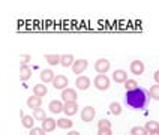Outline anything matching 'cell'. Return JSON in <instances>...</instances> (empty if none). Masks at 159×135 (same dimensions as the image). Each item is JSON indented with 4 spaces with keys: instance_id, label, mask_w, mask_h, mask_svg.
Instances as JSON below:
<instances>
[{
    "instance_id": "16",
    "label": "cell",
    "mask_w": 159,
    "mask_h": 135,
    "mask_svg": "<svg viewBox=\"0 0 159 135\" xmlns=\"http://www.w3.org/2000/svg\"><path fill=\"white\" fill-rule=\"evenodd\" d=\"M41 105H42V99L38 98V96H30V98L27 99V107L32 108V110H36V108H41Z\"/></svg>"
},
{
    "instance_id": "14",
    "label": "cell",
    "mask_w": 159,
    "mask_h": 135,
    "mask_svg": "<svg viewBox=\"0 0 159 135\" xmlns=\"http://www.w3.org/2000/svg\"><path fill=\"white\" fill-rule=\"evenodd\" d=\"M113 80H114L116 83H119V84H123L125 81L128 80V72L123 71V69H117V71H114V74H113Z\"/></svg>"
},
{
    "instance_id": "10",
    "label": "cell",
    "mask_w": 159,
    "mask_h": 135,
    "mask_svg": "<svg viewBox=\"0 0 159 135\" xmlns=\"http://www.w3.org/2000/svg\"><path fill=\"white\" fill-rule=\"evenodd\" d=\"M75 86H77V89L81 90V92H84V90H87L90 87V78L89 77H84V75H80L77 81H75Z\"/></svg>"
},
{
    "instance_id": "22",
    "label": "cell",
    "mask_w": 159,
    "mask_h": 135,
    "mask_svg": "<svg viewBox=\"0 0 159 135\" xmlns=\"http://www.w3.org/2000/svg\"><path fill=\"white\" fill-rule=\"evenodd\" d=\"M146 131L152 134V132H159V122H155V120H150V122H147L146 123Z\"/></svg>"
},
{
    "instance_id": "15",
    "label": "cell",
    "mask_w": 159,
    "mask_h": 135,
    "mask_svg": "<svg viewBox=\"0 0 159 135\" xmlns=\"http://www.w3.org/2000/svg\"><path fill=\"white\" fill-rule=\"evenodd\" d=\"M47 93H48V89H47L45 84H36V86H33V95H35V96L44 98Z\"/></svg>"
},
{
    "instance_id": "27",
    "label": "cell",
    "mask_w": 159,
    "mask_h": 135,
    "mask_svg": "<svg viewBox=\"0 0 159 135\" xmlns=\"http://www.w3.org/2000/svg\"><path fill=\"white\" fill-rule=\"evenodd\" d=\"M123 86H125V89H126V92H129V90L137 89V87H138V83L135 80H126L123 83Z\"/></svg>"
},
{
    "instance_id": "11",
    "label": "cell",
    "mask_w": 159,
    "mask_h": 135,
    "mask_svg": "<svg viewBox=\"0 0 159 135\" xmlns=\"http://www.w3.org/2000/svg\"><path fill=\"white\" fill-rule=\"evenodd\" d=\"M129 69H131V72H132L134 75H141L146 68H144V63L141 60H134V62H131Z\"/></svg>"
},
{
    "instance_id": "3",
    "label": "cell",
    "mask_w": 159,
    "mask_h": 135,
    "mask_svg": "<svg viewBox=\"0 0 159 135\" xmlns=\"http://www.w3.org/2000/svg\"><path fill=\"white\" fill-rule=\"evenodd\" d=\"M87 66H89V62L86 59H78V60H75L74 65H72V72L80 75V74H83V72L87 69Z\"/></svg>"
},
{
    "instance_id": "18",
    "label": "cell",
    "mask_w": 159,
    "mask_h": 135,
    "mask_svg": "<svg viewBox=\"0 0 159 135\" xmlns=\"http://www.w3.org/2000/svg\"><path fill=\"white\" fill-rule=\"evenodd\" d=\"M32 77V69L29 66H20V80L27 81Z\"/></svg>"
},
{
    "instance_id": "17",
    "label": "cell",
    "mask_w": 159,
    "mask_h": 135,
    "mask_svg": "<svg viewBox=\"0 0 159 135\" xmlns=\"http://www.w3.org/2000/svg\"><path fill=\"white\" fill-rule=\"evenodd\" d=\"M74 62H75V59H74V56H72V54H63V56H60V65H62L63 68L72 66Z\"/></svg>"
},
{
    "instance_id": "2",
    "label": "cell",
    "mask_w": 159,
    "mask_h": 135,
    "mask_svg": "<svg viewBox=\"0 0 159 135\" xmlns=\"http://www.w3.org/2000/svg\"><path fill=\"white\" fill-rule=\"evenodd\" d=\"M93 84H95V87H96L98 90H101V92L108 90V89H110V78L107 77L105 74H99V75H96V77H95Z\"/></svg>"
},
{
    "instance_id": "31",
    "label": "cell",
    "mask_w": 159,
    "mask_h": 135,
    "mask_svg": "<svg viewBox=\"0 0 159 135\" xmlns=\"http://www.w3.org/2000/svg\"><path fill=\"white\" fill-rule=\"evenodd\" d=\"M98 135H113L111 129H98Z\"/></svg>"
},
{
    "instance_id": "24",
    "label": "cell",
    "mask_w": 159,
    "mask_h": 135,
    "mask_svg": "<svg viewBox=\"0 0 159 135\" xmlns=\"http://www.w3.org/2000/svg\"><path fill=\"white\" fill-rule=\"evenodd\" d=\"M110 113L114 116H120L122 114V105L119 102H111L110 104Z\"/></svg>"
},
{
    "instance_id": "5",
    "label": "cell",
    "mask_w": 159,
    "mask_h": 135,
    "mask_svg": "<svg viewBox=\"0 0 159 135\" xmlns=\"http://www.w3.org/2000/svg\"><path fill=\"white\" fill-rule=\"evenodd\" d=\"M68 83L69 81H68V78L65 75H56L53 80V86H54V89H57V90H65L68 87Z\"/></svg>"
},
{
    "instance_id": "6",
    "label": "cell",
    "mask_w": 159,
    "mask_h": 135,
    "mask_svg": "<svg viewBox=\"0 0 159 135\" xmlns=\"http://www.w3.org/2000/svg\"><path fill=\"white\" fill-rule=\"evenodd\" d=\"M95 71L98 74H107L110 71V62L107 59H98L95 63Z\"/></svg>"
},
{
    "instance_id": "13",
    "label": "cell",
    "mask_w": 159,
    "mask_h": 135,
    "mask_svg": "<svg viewBox=\"0 0 159 135\" xmlns=\"http://www.w3.org/2000/svg\"><path fill=\"white\" fill-rule=\"evenodd\" d=\"M39 77H41V81H42L44 84H47V83H53L56 74L53 72V69H44V71L41 72Z\"/></svg>"
},
{
    "instance_id": "34",
    "label": "cell",
    "mask_w": 159,
    "mask_h": 135,
    "mask_svg": "<svg viewBox=\"0 0 159 135\" xmlns=\"http://www.w3.org/2000/svg\"><path fill=\"white\" fill-rule=\"evenodd\" d=\"M149 135H159V132H152V134H149Z\"/></svg>"
},
{
    "instance_id": "4",
    "label": "cell",
    "mask_w": 159,
    "mask_h": 135,
    "mask_svg": "<svg viewBox=\"0 0 159 135\" xmlns=\"http://www.w3.org/2000/svg\"><path fill=\"white\" fill-rule=\"evenodd\" d=\"M96 116V111H95V108L87 105V107L83 108V111H81V120L83 122H92L93 119Z\"/></svg>"
},
{
    "instance_id": "26",
    "label": "cell",
    "mask_w": 159,
    "mask_h": 135,
    "mask_svg": "<svg viewBox=\"0 0 159 135\" xmlns=\"http://www.w3.org/2000/svg\"><path fill=\"white\" fill-rule=\"evenodd\" d=\"M149 93H150V98L155 99V101H159V84H155V86H152L150 90H149Z\"/></svg>"
},
{
    "instance_id": "30",
    "label": "cell",
    "mask_w": 159,
    "mask_h": 135,
    "mask_svg": "<svg viewBox=\"0 0 159 135\" xmlns=\"http://www.w3.org/2000/svg\"><path fill=\"white\" fill-rule=\"evenodd\" d=\"M30 60H32V57L29 54H24V56H21L20 63H21V66H27V63H30Z\"/></svg>"
},
{
    "instance_id": "8",
    "label": "cell",
    "mask_w": 159,
    "mask_h": 135,
    "mask_svg": "<svg viewBox=\"0 0 159 135\" xmlns=\"http://www.w3.org/2000/svg\"><path fill=\"white\" fill-rule=\"evenodd\" d=\"M77 111H78V104H77V102H65V105H63V113L66 114V117L75 116Z\"/></svg>"
},
{
    "instance_id": "32",
    "label": "cell",
    "mask_w": 159,
    "mask_h": 135,
    "mask_svg": "<svg viewBox=\"0 0 159 135\" xmlns=\"http://www.w3.org/2000/svg\"><path fill=\"white\" fill-rule=\"evenodd\" d=\"M153 80L156 81V84H159V69L155 72V74H153Z\"/></svg>"
},
{
    "instance_id": "23",
    "label": "cell",
    "mask_w": 159,
    "mask_h": 135,
    "mask_svg": "<svg viewBox=\"0 0 159 135\" xmlns=\"http://www.w3.org/2000/svg\"><path fill=\"white\" fill-rule=\"evenodd\" d=\"M33 119H35V120H39V122H42V120L47 119V113H45L42 108H36V110H33Z\"/></svg>"
},
{
    "instance_id": "20",
    "label": "cell",
    "mask_w": 159,
    "mask_h": 135,
    "mask_svg": "<svg viewBox=\"0 0 159 135\" xmlns=\"http://www.w3.org/2000/svg\"><path fill=\"white\" fill-rule=\"evenodd\" d=\"M57 126L59 128H62V129H71L74 123H72L71 119H68V117H62V119H59L57 120Z\"/></svg>"
},
{
    "instance_id": "1",
    "label": "cell",
    "mask_w": 159,
    "mask_h": 135,
    "mask_svg": "<svg viewBox=\"0 0 159 135\" xmlns=\"http://www.w3.org/2000/svg\"><path fill=\"white\" fill-rule=\"evenodd\" d=\"M125 102L128 107L134 108V110H144L150 102V93H149V90L138 86L137 89L126 92Z\"/></svg>"
},
{
    "instance_id": "29",
    "label": "cell",
    "mask_w": 159,
    "mask_h": 135,
    "mask_svg": "<svg viewBox=\"0 0 159 135\" xmlns=\"http://www.w3.org/2000/svg\"><path fill=\"white\" fill-rule=\"evenodd\" d=\"M45 134H47V132H45L42 128H32L29 135H45Z\"/></svg>"
},
{
    "instance_id": "9",
    "label": "cell",
    "mask_w": 159,
    "mask_h": 135,
    "mask_svg": "<svg viewBox=\"0 0 159 135\" xmlns=\"http://www.w3.org/2000/svg\"><path fill=\"white\" fill-rule=\"evenodd\" d=\"M63 104L62 101H57V99H54L51 101L50 104H48V110H50V113H53V114H60L63 113Z\"/></svg>"
},
{
    "instance_id": "33",
    "label": "cell",
    "mask_w": 159,
    "mask_h": 135,
    "mask_svg": "<svg viewBox=\"0 0 159 135\" xmlns=\"http://www.w3.org/2000/svg\"><path fill=\"white\" fill-rule=\"evenodd\" d=\"M68 135H81V134L77 132V131H71V132H68Z\"/></svg>"
},
{
    "instance_id": "28",
    "label": "cell",
    "mask_w": 159,
    "mask_h": 135,
    "mask_svg": "<svg viewBox=\"0 0 159 135\" xmlns=\"http://www.w3.org/2000/svg\"><path fill=\"white\" fill-rule=\"evenodd\" d=\"M98 129H111V122L107 120V119H102L98 122Z\"/></svg>"
},
{
    "instance_id": "7",
    "label": "cell",
    "mask_w": 159,
    "mask_h": 135,
    "mask_svg": "<svg viewBox=\"0 0 159 135\" xmlns=\"http://www.w3.org/2000/svg\"><path fill=\"white\" fill-rule=\"evenodd\" d=\"M62 99L65 102H77V90L66 87L62 90Z\"/></svg>"
},
{
    "instance_id": "12",
    "label": "cell",
    "mask_w": 159,
    "mask_h": 135,
    "mask_svg": "<svg viewBox=\"0 0 159 135\" xmlns=\"http://www.w3.org/2000/svg\"><path fill=\"white\" fill-rule=\"evenodd\" d=\"M56 126H57V122L51 119V117H47L45 120H42V129H44L45 132H53L54 129H56Z\"/></svg>"
},
{
    "instance_id": "25",
    "label": "cell",
    "mask_w": 159,
    "mask_h": 135,
    "mask_svg": "<svg viewBox=\"0 0 159 135\" xmlns=\"http://www.w3.org/2000/svg\"><path fill=\"white\" fill-rule=\"evenodd\" d=\"M131 135H149L144 126H134L131 129Z\"/></svg>"
},
{
    "instance_id": "21",
    "label": "cell",
    "mask_w": 159,
    "mask_h": 135,
    "mask_svg": "<svg viewBox=\"0 0 159 135\" xmlns=\"http://www.w3.org/2000/svg\"><path fill=\"white\" fill-rule=\"evenodd\" d=\"M21 123L26 129H32V128H35V119L32 116H23L21 117Z\"/></svg>"
},
{
    "instance_id": "19",
    "label": "cell",
    "mask_w": 159,
    "mask_h": 135,
    "mask_svg": "<svg viewBox=\"0 0 159 135\" xmlns=\"http://www.w3.org/2000/svg\"><path fill=\"white\" fill-rule=\"evenodd\" d=\"M45 60L50 66H56V65H60V56L59 54H45Z\"/></svg>"
}]
</instances>
